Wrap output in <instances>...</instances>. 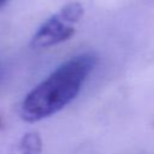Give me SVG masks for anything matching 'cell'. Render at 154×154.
<instances>
[{"instance_id": "1", "label": "cell", "mask_w": 154, "mask_h": 154, "mask_svg": "<svg viewBox=\"0 0 154 154\" xmlns=\"http://www.w3.org/2000/svg\"><path fill=\"white\" fill-rule=\"evenodd\" d=\"M96 64L93 54H79L57 67L24 99L20 116L25 122L45 119L70 103Z\"/></svg>"}, {"instance_id": "2", "label": "cell", "mask_w": 154, "mask_h": 154, "mask_svg": "<svg viewBox=\"0 0 154 154\" xmlns=\"http://www.w3.org/2000/svg\"><path fill=\"white\" fill-rule=\"evenodd\" d=\"M84 14V7L79 2H70L48 18L34 34L31 47L47 48L71 38L75 32V24Z\"/></svg>"}, {"instance_id": "3", "label": "cell", "mask_w": 154, "mask_h": 154, "mask_svg": "<svg viewBox=\"0 0 154 154\" xmlns=\"http://www.w3.org/2000/svg\"><path fill=\"white\" fill-rule=\"evenodd\" d=\"M42 150V141L37 132H28L25 134L19 143H18V153L19 154H41Z\"/></svg>"}, {"instance_id": "4", "label": "cell", "mask_w": 154, "mask_h": 154, "mask_svg": "<svg viewBox=\"0 0 154 154\" xmlns=\"http://www.w3.org/2000/svg\"><path fill=\"white\" fill-rule=\"evenodd\" d=\"M7 1H8V0H0V8L4 7V6L7 4Z\"/></svg>"}, {"instance_id": "5", "label": "cell", "mask_w": 154, "mask_h": 154, "mask_svg": "<svg viewBox=\"0 0 154 154\" xmlns=\"http://www.w3.org/2000/svg\"><path fill=\"white\" fill-rule=\"evenodd\" d=\"M2 128V119H1V117H0V129Z\"/></svg>"}]
</instances>
